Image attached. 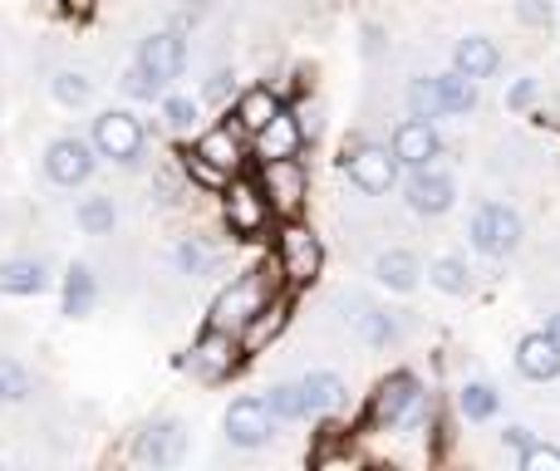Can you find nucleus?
Listing matches in <instances>:
<instances>
[{
	"mask_svg": "<svg viewBox=\"0 0 560 471\" xmlns=\"http://www.w3.org/2000/svg\"><path fill=\"white\" fill-rule=\"evenodd\" d=\"M271 299H276V275H271V270H246L242 280H232V285H226L222 295L212 299V315H207V325L242 334L246 319H252L261 305H271Z\"/></svg>",
	"mask_w": 560,
	"mask_h": 471,
	"instance_id": "f257e3e1",
	"label": "nucleus"
},
{
	"mask_svg": "<svg viewBox=\"0 0 560 471\" xmlns=\"http://www.w3.org/2000/svg\"><path fill=\"white\" fill-rule=\"evenodd\" d=\"M276 270L285 285H315V275L325 270V246L305 222H285L276 236Z\"/></svg>",
	"mask_w": 560,
	"mask_h": 471,
	"instance_id": "f03ea898",
	"label": "nucleus"
},
{
	"mask_svg": "<svg viewBox=\"0 0 560 471\" xmlns=\"http://www.w3.org/2000/svg\"><path fill=\"white\" fill-rule=\"evenodd\" d=\"M89 143H94L98 157H108V163L133 167L138 157H143V148H148V128L138 123V114H128V108H104V114L94 118Z\"/></svg>",
	"mask_w": 560,
	"mask_h": 471,
	"instance_id": "7ed1b4c3",
	"label": "nucleus"
},
{
	"mask_svg": "<svg viewBox=\"0 0 560 471\" xmlns=\"http://www.w3.org/2000/svg\"><path fill=\"white\" fill-rule=\"evenodd\" d=\"M222 216H226V232L236 240H256L271 226V197L261 192V182L256 177H232L222 192Z\"/></svg>",
	"mask_w": 560,
	"mask_h": 471,
	"instance_id": "20e7f679",
	"label": "nucleus"
},
{
	"mask_svg": "<svg viewBox=\"0 0 560 471\" xmlns=\"http://www.w3.org/2000/svg\"><path fill=\"white\" fill-rule=\"evenodd\" d=\"M418 413H423V388L413 374H388L369 398V427H378V433L418 423Z\"/></svg>",
	"mask_w": 560,
	"mask_h": 471,
	"instance_id": "39448f33",
	"label": "nucleus"
},
{
	"mask_svg": "<svg viewBox=\"0 0 560 471\" xmlns=\"http://www.w3.org/2000/svg\"><path fill=\"white\" fill-rule=\"evenodd\" d=\"M467 236H472V246L482 250V256L502 260V256H512V250L522 246L526 222L506 202H482L472 212V222H467Z\"/></svg>",
	"mask_w": 560,
	"mask_h": 471,
	"instance_id": "423d86ee",
	"label": "nucleus"
},
{
	"mask_svg": "<svg viewBox=\"0 0 560 471\" xmlns=\"http://www.w3.org/2000/svg\"><path fill=\"white\" fill-rule=\"evenodd\" d=\"M256 182H261V192L271 197V212L276 216L295 222V216L305 212V202H310V173H305V163H300V157H276V163H261Z\"/></svg>",
	"mask_w": 560,
	"mask_h": 471,
	"instance_id": "0eeeda50",
	"label": "nucleus"
},
{
	"mask_svg": "<svg viewBox=\"0 0 560 471\" xmlns=\"http://www.w3.org/2000/svg\"><path fill=\"white\" fill-rule=\"evenodd\" d=\"M398 157L394 148H378V143H354L345 148V177L349 187H359L364 197H388L398 187Z\"/></svg>",
	"mask_w": 560,
	"mask_h": 471,
	"instance_id": "6e6552de",
	"label": "nucleus"
},
{
	"mask_svg": "<svg viewBox=\"0 0 560 471\" xmlns=\"http://www.w3.org/2000/svg\"><path fill=\"white\" fill-rule=\"evenodd\" d=\"M242 334H232V329H217L207 325L202 334H197L192 354H187V368H192L202 384H222V378H232V368L242 364Z\"/></svg>",
	"mask_w": 560,
	"mask_h": 471,
	"instance_id": "1a4fd4ad",
	"label": "nucleus"
},
{
	"mask_svg": "<svg viewBox=\"0 0 560 471\" xmlns=\"http://www.w3.org/2000/svg\"><path fill=\"white\" fill-rule=\"evenodd\" d=\"M276 423L280 417L271 413L266 398H236V403L226 408V417H222L226 443L232 447H266L276 437Z\"/></svg>",
	"mask_w": 560,
	"mask_h": 471,
	"instance_id": "9d476101",
	"label": "nucleus"
},
{
	"mask_svg": "<svg viewBox=\"0 0 560 471\" xmlns=\"http://www.w3.org/2000/svg\"><path fill=\"white\" fill-rule=\"evenodd\" d=\"M94 163H98V148L84 143V138H55L45 148V177L55 187H79L94 177Z\"/></svg>",
	"mask_w": 560,
	"mask_h": 471,
	"instance_id": "9b49d317",
	"label": "nucleus"
},
{
	"mask_svg": "<svg viewBox=\"0 0 560 471\" xmlns=\"http://www.w3.org/2000/svg\"><path fill=\"white\" fill-rule=\"evenodd\" d=\"M133 64H143L158 84H173V79L187 69V35L183 30H153V35H143Z\"/></svg>",
	"mask_w": 560,
	"mask_h": 471,
	"instance_id": "f8f14e48",
	"label": "nucleus"
},
{
	"mask_svg": "<svg viewBox=\"0 0 560 471\" xmlns=\"http://www.w3.org/2000/svg\"><path fill=\"white\" fill-rule=\"evenodd\" d=\"M404 202H408V212H418V216H443L447 207L457 202V187L447 173H438V163H428V167H413V177H408V187H404Z\"/></svg>",
	"mask_w": 560,
	"mask_h": 471,
	"instance_id": "ddd939ff",
	"label": "nucleus"
},
{
	"mask_svg": "<svg viewBox=\"0 0 560 471\" xmlns=\"http://www.w3.org/2000/svg\"><path fill=\"white\" fill-rule=\"evenodd\" d=\"M388 148H394V157L404 167H428L443 157V138H438L433 118H404L394 128V138H388Z\"/></svg>",
	"mask_w": 560,
	"mask_h": 471,
	"instance_id": "4468645a",
	"label": "nucleus"
},
{
	"mask_svg": "<svg viewBox=\"0 0 560 471\" xmlns=\"http://www.w3.org/2000/svg\"><path fill=\"white\" fill-rule=\"evenodd\" d=\"M138 462H153V467H177L187 457V427L177 417H163V423H148L133 443Z\"/></svg>",
	"mask_w": 560,
	"mask_h": 471,
	"instance_id": "2eb2a0df",
	"label": "nucleus"
},
{
	"mask_svg": "<svg viewBox=\"0 0 560 471\" xmlns=\"http://www.w3.org/2000/svg\"><path fill=\"white\" fill-rule=\"evenodd\" d=\"M305 128H300V114L295 108H280L271 123L256 133V157L261 163H276V157H300V148H305Z\"/></svg>",
	"mask_w": 560,
	"mask_h": 471,
	"instance_id": "dca6fc26",
	"label": "nucleus"
},
{
	"mask_svg": "<svg viewBox=\"0 0 560 471\" xmlns=\"http://www.w3.org/2000/svg\"><path fill=\"white\" fill-rule=\"evenodd\" d=\"M516 368H522V378H532V384H551V378H560V344L551 339V329L526 334L522 344H516Z\"/></svg>",
	"mask_w": 560,
	"mask_h": 471,
	"instance_id": "f3484780",
	"label": "nucleus"
},
{
	"mask_svg": "<svg viewBox=\"0 0 560 471\" xmlns=\"http://www.w3.org/2000/svg\"><path fill=\"white\" fill-rule=\"evenodd\" d=\"M285 325H290V299H285V295H276L271 305H261L252 319H246V329H242V349H246V354H266V349H271L276 339L285 334Z\"/></svg>",
	"mask_w": 560,
	"mask_h": 471,
	"instance_id": "a211bd4d",
	"label": "nucleus"
},
{
	"mask_svg": "<svg viewBox=\"0 0 560 471\" xmlns=\"http://www.w3.org/2000/svg\"><path fill=\"white\" fill-rule=\"evenodd\" d=\"M280 108H285V104H280V94H276L271 84H252V89H246V94H236L232 123L242 128L246 138H256V133H261V128H266V123H271V118L280 114Z\"/></svg>",
	"mask_w": 560,
	"mask_h": 471,
	"instance_id": "6ab92c4d",
	"label": "nucleus"
},
{
	"mask_svg": "<svg viewBox=\"0 0 560 471\" xmlns=\"http://www.w3.org/2000/svg\"><path fill=\"white\" fill-rule=\"evenodd\" d=\"M453 69H463L467 79H492L497 69H502V49H497V39H487V35H463L457 39V49H453Z\"/></svg>",
	"mask_w": 560,
	"mask_h": 471,
	"instance_id": "aec40b11",
	"label": "nucleus"
},
{
	"mask_svg": "<svg viewBox=\"0 0 560 471\" xmlns=\"http://www.w3.org/2000/svg\"><path fill=\"white\" fill-rule=\"evenodd\" d=\"M242 128L226 118V123H217V128H207V133H197V153L207 157V163H217V167H226V173H236L242 167Z\"/></svg>",
	"mask_w": 560,
	"mask_h": 471,
	"instance_id": "412c9836",
	"label": "nucleus"
},
{
	"mask_svg": "<svg viewBox=\"0 0 560 471\" xmlns=\"http://www.w3.org/2000/svg\"><path fill=\"white\" fill-rule=\"evenodd\" d=\"M45 285H49L45 260H35V256L0 260V290H5V295H39Z\"/></svg>",
	"mask_w": 560,
	"mask_h": 471,
	"instance_id": "4be33fe9",
	"label": "nucleus"
},
{
	"mask_svg": "<svg viewBox=\"0 0 560 471\" xmlns=\"http://www.w3.org/2000/svg\"><path fill=\"white\" fill-rule=\"evenodd\" d=\"M374 275H378V285H388V290H398V295H408V290L418 285V275H423V266H418L413 250L394 246V250H384V256L374 260Z\"/></svg>",
	"mask_w": 560,
	"mask_h": 471,
	"instance_id": "5701e85b",
	"label": "nucleus"
},
{
	"mask_svg": "<svg viewBox=\"0 0 560 471\" xmlns=\"http://www.w3.org/2000/svg\"><path fill=\"white\" fill-rule=\"evenodd\" d=\"M300 388H305L310 417H319V413H339V408H345V378L329 374V368H315V374H305V378H300Z\"/></svg>",
	"mask_w": 560,
	"mask_h": 471,
	"instance_id": "b1692460",
	"label": "nucleus"
},
{
	"mask_svg": "<svg viewBox=\"0 0 560 471\" xmlns=\"http://www.w3.org/2000/svg\"><path fill=\"white\" fill-rule=\"evenodd\" d=\"M94 299H98V275H94V266H69V275H65V315L69 319H84L89 309H94Z\"/></svg>",
	"mask_w": 560,
	"mask_h": 471,
	"instance_id": "393cba45",
	"label": "nucleus"
},
{
	"mask_svg": "<svg viewBox=\"0 0 560 471\" xmlns=\"http://www.w3.org/2000/svg\"><path fill=\"white\" fill-rule=\"evenodd\" d=\"M74 226L84 236H114L118 232V207H114V197H84V202L74 207Z\"/></svg>",
	"mask_w": 560,
	"mask_h": 471,
	"instance_id": "a878e982",
	"label": "nucleus"
},
{
	"mask_svg": "<svg viewBox=\"0 0 560 471\" xmlns=\"http://www.w3.org/2000/svg\"><path fill=\"white\" fill-rule=\"evenodd\" d=\"M173 266H177V275L202 280V275H212V270H217V250L207 246L202 236H183L173 246Z\"/></svg>",
	"mask_w": 560,
	"mask_h": 471,
	"instance_id": "bb28decb",
	"label": "nucleus"
},
{
	"mask_svg": "<svg viewBox=\"0 0 560 471\" xmlns=\"http://www.w3.org/2000/svg\"><path fill=\"white\" fill-rule=\"evenodd\" d=\"M408 114L413 118H447V104H443V84H438V74H418L408 79Z\"/></svg>",
	"mask_w": 560,
	"mask_h": 471,
	"instance_id": "cd10ccee",
	"label": "nucleus"
},
{
	"mask_svg": "<svg viewBox=\"0 0 560 471\" xmlns=\"http://www.w3.org/2000/svg\"><path fill=\"white\" fill-rule=\"evenodd\" d=\"M349 319H354V329L364 334V344H374V349H388L398 339V319L378 305H364V299H359V315H349Z\"/></svg>",
	"mask_w": 560,
	"mask_h": 471,
	"instance_id": "c85d7f7f",
	"label": "nucleus"
},
{
	"mask_svg": "<svg viewBox=\"0 0 560 471\" xmlns=\"http://www.w3.org/2000/svg\"><path fill=\"white\" fill-rule=\"evenodd\" d=\"M497 408H502V393H497L492 384H463L457 388V413L467 417V423H487V417H497Z\"/></svg>",
	"mask_w": 560,
	"mask_h": 471,
	"instance_id": "c756f323",
	"label": "nucleus"
},
{
	"mask_svg": "<svg viewBox=\"0 0 560 471\" xmlns=\"http://www.w3.org/2000/svg\"><path fill=\"white\" fill-rule=\"evenodd\" d=\"M438 84H443L447 118H467L477 108V79H467L463 69H453V74H438Z\"/></svg>",
	"mask_w": 560,
	"mask_h": 471,
	"instance_id": "7c9ffc66",
	"label": "nucleus"
},
{
	"mask_svg": "<svg viewBox=\"0 0 560 471\" xmlns=\"http://www.w3.org/2000/svg\"><path fill=\"white\" fill-rule=\"evenodd\" d=\"M183 173H187V182L202 187V192H226V182L236 177V173H226V167L207 163V157L197 153V148H187V153H183Z\"/></svg>",
	"mask_w": 560,
	"mask_h": 471,
	"instance_id": "2f4dec72",
	"label": "nucleus"
},
{
	"mask_svg": "<svg viewBox=\"0 0 560 471\" xmlns=\"http://www.w3.org/2000/svg\"><path fill=\"white\" fill-rule=\"evenodd\" d=\"M428 280H433L443 295H467V290H472V270L457 256H438L433 266H428Z\"/></svg>",
	"mask_w": 560,
	"mask_h": 471,
	"instance_id": "473e14b6",
	"label": "nucleus"
},
{
	"mask_svg": "<svg viewBox=\"0 0 560 471\" xmlns=\"http://www.w3.org/2000/svg\"><path fill=\"white\" fill-rule=\"evenodd\" d=\"M49 89H55V98L65 108H84L89 98H94V79H89L84 69H59V74L49 79Z\"/></svg>",
	"mask_w": 560,
	"mask_h": 471,
	"instance_id": "72a5a7b5",
	"label": "nucleus"
},
{
	"mask_svg": "<svg viewBox=\"0 0 560 471\" xmlns=\"http://www.w3.org/2000/svg\"><path fill=\"white\" fill-rule=\"evenodd\" d=\"M266 403H271V413L280 417V423H300V417H310L305 388L300 384H271L266 388Z\"/></svg>",
	"mask_w": 560,
	"mask_h": 471,
	"instance_id": "f704fd0d",
	"label": "nucleus"
},
{
	"mask_svg": "<svg viewBox=\"0 0 560 471\" xmlns=\"http://www.w3.org/2000/svg\"><path fill=\"white\" fill-rule=\"evenodd\" d=\"M30 393H35V378H30V368L20 364V358L0 354V403H25Z\"/></svg>",
	"mask_w": 560,
	"mask_h": 471,
	"instance_id": "c9c22d12",
	"label": "nucleus"
},
{
	"mask_svg": "<svg viewBox=\"0 0 560 471\" xmlns=\"http://www.w3.org/2000/svg\"><path fill=\"white\" fill-rule=\"evenodd\" d=\"M197 114H202V104H197V98H187V94H173L163 104V118H167V128H173V133H192Z\"/></svg>",
	"mask_w": 560,
	"mask_h": 471,
	"instance_id": "e433bc0d",
	"label": "nucleus"
},
{
	"mask_svg": "<svg viewBox=\"0 0 560 471\" xmlns=\"http://www.w3.org/2000/svg\"><path fill=\"white\" fill-rule=\"evenodd\" d=\"M516 20H522V25H532V30H551L556 5H551V0H516Z\"/></svg>",
	"mask_w": 560,
	"mask_h": 471,
	"instance_id": "4c0bfd02",
	"label": "nucleus"
},
{
	"mask_svg": "<svg viewBox=\"0 0 560 471\" xmlns=\"http://www.w3.org/2000/svg\"><path fill=\"white\" fill-rule=\"evenodd\" d=\"M522 471H560V447L532 443V447L522 452Z\"/></svg>",
	"mask_w": 560,
	"mask_h": 471,
	"instance_id": "58836bf2",
	"label": "nucleus"
},
{
	"mask_svg": "<svg viewBox=\"0 0 560 471\" xmlns=\"http://www.w3.org/2000/svg\"><path fill=\"white\" fill-rule=\"evenodd\" d=\"M536 98H541V84H536L532 74H522V79L512 84V94H506V108H512V114H526Z\"/></svg>",
	"mask_w": 560,
	"mask_h": 471,
	"instance_id": "ea45409f",
	"label": "nucleus"
},
{
	"mask_svg": "<svg viewBox=\"0 0 560 471\" xmlns=\"http://www.w3.org/2000/svg\"><path fill=\"white\" fill-rule=\"evenodd\" d=\"M124 89H128V94H133V98H158V94H163V84H158V79L148 74L143 64H133V69H128V74H124Z\"/></svg>",
	"mask_w": 560,
	"mask_h": 471,
	"instance_id": "a19ab883",
	"label": "nucleus"
},
{
	"mask_svg": "<svg viewBox=\"0 0 560 471\" xmlns=\"http://www.w3.org/2000/svg\"><path fill=\"white\" fill-rule=\"evenodd\" d=\"M502 443H506V447H512V452H516V457H522V452H526V447H532V443H536V433H532V427H506V433H502Z\"/></svg>",
	"mask_w": 560,
	"mask_h": 471,
	"instance_id": "79ce46f5",
	"label": "nucleus"
},
{
	"mask_svg": "<svg viewBox=\"0 0 560 471\" xmlns=\"http://www.w3.org/2000/svg\"><path fill=\"white\" fill-rule=\"evenodd\" d=\"M59 10H65L69 20H89L98 10V0H59Z\"/></svg>",
	"mask_w": 560,
	"mask_h": 471,
	"instance_id": "37998d69",
	"label": "nucleus"
},
{
	"mask_svg": "<svg viewBox=\"0 0 560 471\" xmlns=\"http://www.w3.org/2000/svg\"><path fill=\"white\" fill-rule=\"evenodd\" d=\"M295 114H300V128H305V138H310V143H315V138H319V108L300 104V108H295Z\"/></svg>",
	"mask_w": 560,
	"mask_h": 471,
	"instance_id": "c03bdc74",
	"label": "nucleus"
},
{
	"mask_svg": "<svg viewBox=\"0 0 560 471\" xmlns=\"http://www.w3.org/2000/svg\"><path fill=\"white\" fill-rule=\"evenodd\" d=\"M226 89H232V74H226V69H217V74L207 79V98H226Z\"/></svg>",
	"mask_w": 560,
	"mask_h": 471,
	"instance_id": "a18cd8bd",
	"label": "nucleus"
},
{
	"mask_svg": "<svg viewBox=\"0 0 560 471\" xmlns=\"http://www.w3.org/2000/svg\"><path fill=\"white\" fill-rule=\"evenodd\" d=\"M546 329H551V339L560 344V309H551V325H546Z\"/></svg>",
	"mask_w": 560,
	"mask_h": 471,
	"instance_id": "49530a36",
	"label": "nucleus"
}]
</instances>
